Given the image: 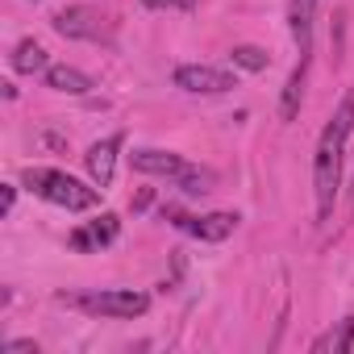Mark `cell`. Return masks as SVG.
<instances>
[{"instance_id": "obj_14", "label": "cell", "mask_w": 354, "mask_h": 354, "mask_svg": "<svg viewBox=\"0 0 354 354\" xmlns=\"http://www.w3.org/2000/svg\"><path fill=\"white\" fill-rule=\"evenodd\" d=\"M354 346V317H346L337 329H329V333H321L317 342H313V350L317 354H325V350H333V354H346Z\"/></svg>"}, {"instance_id": "obj_16", "label": "cell", "mask_w": 354, "mask_h": 354, "mask_svg": "<svg viewBox=\"0 0 354 354\" xmlns=\"http://www.w3.org/2000/svg\"><path fill=\"white\" fill-rule=\"evenodd\" d=\"M175 188H180L184 196H205V192H213V175L201 171V167H192V171H184L180 180H175Z\"/></svg>"}, {"instance_id": "obj_3", "label": "cell", "mask_w": 354, "mask_h": 354, "mask_svg": "<svg viewBox=\"0 0 354 354\" xmlns=\"http://www.w3.org/2000/svg\"><path fill=\"white\" fill-rule=\"evenodd\" d=\"M59 300L67 308H80L88 317H113V321H133L150 308V296L146 292H133V288H92V292H59Z\"/></svg>"}, {"instance_id": "obj_17", "label": "cell", "mask_w": 354, "mask_h": 354, "mask_svg": "<svg viewBox=\"0 0 354 354\" xmlns=\"http://www.w3.org/2000/svg\"><path fill=\"white\" fill-rule=\"evenodd\" d=\"M146 9H180V13H188V9H196V0H142Z\"/></svg>"}, {"instance_id": "obj_13", "label": "cell", "mask_w": 354, "mask_h": 354, "mask_svg": "<svg viewBox=\"0 0 354 354\" xmlns=\"http://www.w3.org/2000/svg\"><path fill=\"white\" fill-rule=\"evenodd\" d=\"M9 67L21 71V75H34V71H46L50 59H46V50H42L34 38H26V42H17V50L9 55Z\"/></svg>"}, {"instance_id": "obj_15", "label": "cell", "mask_w": 354, "mask_h": 354, "mask_svg": "<svg viewBox=\"0 0 354 354\" xmlns=\"http://www.w3.org/2000/svg\"><path fill=\"white\" fill-rule=\"evenodd\" d=\"M230 59H234V67H242V71H267V67H271V55H267L263 46H234Z\"/></svg>"}, {"instance_id": "obj_12", "label": "cell", "mask_w": 354, "mask_h": 354, "mask_svg": "<svg viewBox=\"0 0 354 354\" xmlns=\"http://www.w3.org/2000/svg\"><path fill=\"white\" fill-rule=\"evenodd\" d=\"M313 17H317V0H288V26H292L300 55H308L313 46Z\"/></svg>"}, {"instance_id": "obj_7", "label": "cell", "mask_w": 354, "mask_h": 354, "mask_svg": "<svg viewBox=\"0 0 354 354\" xmlns=\"http://www.w3.org/2000/svg\"><path fill=\"white\" fill-rule=\"evenodd\" d=\"M129 162L142 175H167V180H180L184 171H192V162L184 154H171V150H133Z\"/></svg>"}, {"instance_id": "obj_5", "label": "cell", "mask_w": 354, "mask_h": 354, "mask_svg": "<svg viewBox=\"0 0 354 354\" xmlns=\"http://www.w3.org/2000/svg\"><path fill=\"white\" fill-rule=\"evenodd\" d=\"M175 230H184L201 242H225L238 230V213H205V217H184V213H167Z\"/></svg>"}, {"instance_id": "obj_6", "label": "cell", "mask_w": 354, "mask_h": 354, "mask_svg": "<svg viewBox=\"0 0 354 354\" xmlns=\"http://www.w3.org/2000/svg\"><path fill=\"white\" fill-rule=\"evenodd\" d=\"M50 26H55L63 38H80V42H100V38L109 34L104 17L92 13V9H63V13L50 17Z\"/></svg>"}, {"instance_id": "obj_19", "label": "cell", "mask_w": 354, "mask_h": 354, "mask_svg": "<svg viewBox=\"0 0 354 354\" xmlns=\"http://www.w3.org/2000/svg\"><path fill=\"white\" fill-rule=\"evenodd\" d=\"M13 201H17V188H5V196H0V213H13Z\"/></svg>"}, {"instance_id": "obj_11", "label": "cell", "mask_w": 354, "mask_h": 354, "mask_svg": "<svg viewBox=\"0 0 354 354\" xmlns=\"http://www.w3.org/2000/svg\"><path fill=\"white\" fill-rule=\"evenodd\" d=\"M46 88H55V92H67V96H88L96 84L80 71V67H67V63H50L46 71Z\"/></svg>"}, {"instance_id": "obj_9", "label": "cell", "mask_w": 354, "mask_h": 354, "mask_svg": "<svg viewBox=\"0 0 354 354\" xmlns=\"http://www.w3.org/2000/svg\"><path fill=\"white\" fill-rule=\"evenodd\" d=\"M117 230H121V221H117L113 213H100L96 221H88L84 230H75V234H71V246H75V250H84V254H92V250L109 246V242L117 238Z\"/></svg>"}, {"instance_id": "obj_4", "label": "cell", "mask_w": 354, "mask_h": 354, "mask_svg": "<svg viewBox=\"0 0 354 354\" xmlns=\"http://www.w3.org/2000/svg\"><path fill=\"white\" fill-rule=\"evenodd\" d=\"M175 88H184L192 96H221V92H234L238 80L209 63H184V67H175Z\"/></svg>"}, {"instance_id": "obj_8", "label": "cell", "mask_w": 354, "mask_h": 354, "mask_svg": "<svg viewBox=\"0 0 354 354\" xmlns=\"http://www.w3.org/2000/svg\"><path fill=\"white\" fill-rule=\"evenodd\" d=\"M117 150H121V133L104 138V142H92L84 162H88V175H92V184L96 188H109L113 184V171H117Z\"/></svg>"}, {"instance_id": "obj_1", "label": "cell", "mask_w": 354, "mask_h": 354, "mask_svg": "<svg viewBox=\"0 0 354 354\" xmlns=\"http://www.w3.org/2000/svg\"><path fill=\"white\" fill-rule=\"evenodd\" d=\"M350 129H354V88H350V92L342 96V104L333 109L329 125L321 129L317 154H313V196H317V221H329V217H333V201H337V188H342V154H346Z\"/></svg>"}, {"instance_id": "obj_10", "label": "cell", "mask_w": 354, "mask_h": 354, "mask_svg": "<svg viewBox=\"0 0 354 354\" xmlns=\"http://www.w3.org/2000/svg\"><path fill=\"white\" fill-rule=\"evenodd\" d=\"M313 55V50H308ZM308 55H300V63L292 67L283 96H279V121H296L300 117V100H304V80H308Z\"/></svg>"}, {"instance_id": "obj_18", "label": "cell", "mask_w": 354, "mask_h": 354, "mask_svg": "<svg viewBox=\"0 0 354 354\" xmlns=\"http://www.w3.org/2000/svg\"><path fill=\"white\" fill-rule=\"evenodd\" d=\"M5 354H38V342H30V337H13V342H5Z\"/></svg>"}, {"instance_id": "obj_2", "label": "cell", "mask_w": 354, "mask_h": 354, "mask_svg": "<svg viewBox=\"0 0 354 354\" xmlns=\"http://www.w3.org/2000/svg\"><path fill=\"white\" fill-rule=\"evenodd\" d=\"M21 184L34 196H42L46 205H59L67 213L96 209L100 205V192H104V188H88L84 180H75V175H67V171H55V167H26L21 171Z\"/></svg>"}]
</instances>
